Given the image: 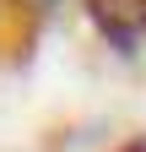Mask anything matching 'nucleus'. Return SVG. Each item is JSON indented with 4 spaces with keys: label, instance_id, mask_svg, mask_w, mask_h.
Returning <instances> with one entry per match:
<instances>
[{
    "label": "nucleus",
    "instance_id": "nucleus-2",
    "mask_svg": "<svg viewBox=\"0 0 146 152\" xmlns=\"http://www.w3.org/2000/svg\"><path fill=\"white\" fill-rule=\"evenodd\" d=\"M119 152H146V136H135V141H124Z\"/></svg>",
    "mask_w": 146,
    "mask_h": 152
},
{
    "label": "nucleus",
    "instance_id": "nucleus-1",
    "mask_svg": "<svg viewBox=\"0 0 146 152\" xmlns=\"http://www.w3.org/2000/svg\"><path fill=\"white\" fill-rule=\"evenodd\" d=\"M81 11L114 54H141L146 49V0H81Z\"/></svg>",
    "mask_w": 146,
    "mask_h": 152
}]
</instances>
